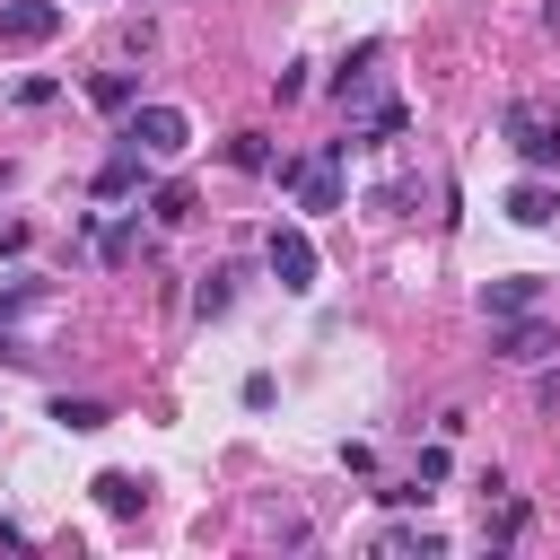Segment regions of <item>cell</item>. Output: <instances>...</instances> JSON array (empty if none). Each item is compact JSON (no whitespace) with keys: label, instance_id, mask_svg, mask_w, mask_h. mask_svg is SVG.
Returning <instances> with one entry per match:
<instances>
[{"label":"cell","instance_id":"6da1fadb","mask_svg":"<svg viewBox=\"0 0 560 560\" xmlns=\"http://www.w3.org/2000/svg\"><path fill=\"white\" fill-rule=\"evenodd\" d=\"M359 140H324L315 158H289L280 166V184H298V210H341V158H350Z\"/></svg>","mask_w":560,"mask_h":560},{"label":"cell","instance_id":"7a4b0ae2","mask_svg":"<svg viewBox=\"0 0 560 560\" xmlns=\"http://www.w3.org/2000/svg\"><path fill=\"white\" fill-rule=\"evenodd\" d=\"M122 140H140L149 158H184V149H192V114H184V105H140V114L122 122Z\"/></svg>","mask_w":560,"mask_h":560},{"label":"cell","instance_id":"3957f363","mask_svg":"<svg viewBox=\"0 0 560 560\" xmlns=\"http://www.w3.org/2000/svg\"><path fill=\"white\" fill-rule=\"evenodd\" d=\"M262 262H271V280H280L289 298H306V289H315V271H324V262H315V236H306V228H271Z\"/></svg>","mask_w":560,"mask_h":560},{"label":"cell","instance_id":"277c9868","mask_svg":"<svg viewBox=\"0 0 560 560\" xmlns=\"http://www.w3.org/2000/svg\"><path fill=\"white\" fill-rule=\"evenodd\" d=\"M61 35V0H0V52H35Z\"/></svg>","mask_w":560,"mask_h":560},{"label":"cell","instance_id":"5b68a950","mask_svg":"<svg viewBox=\"0 0 560 560\" xmlns=\"http://www.w3.org/2000/svg\"><path fill=\"white\" fill-rule=\"evenodd\" d=\"M508 140H516V158H525L534 175L560 166V114H542V105H508Z\"/></svg>","mask_w":560,"mask_h":560},{"label":"cell","instance_id":"8992f818","mask_svg":"<svg viewBox=\"0 0 560 560\" xmlns=\"http://www.w3.org/2000/svg\"><path fill=\"white\" fill-rule=\"evenodd\" d=\"M140 175H149V149H140V140H122V149L96 166V201H122V192H140Z\"/></svg>","mask_w":560,"mask_h":560},{"label":"cell","instance_id":"52a82bcc","mask_svg":"<svg viewBox=\"0 0 560 560\" xmlns=\"http://www.w3.org/2000/svg\"><path fill=\"white\" fill-rule=\"evenodd\" d=\"M499 210H508L516 228H551V219H560V192H551L542 175H525V184H508V201H499Z\"/></svg>","mask_w":560,"mask_h":560},{"label":"cell","instance_id":"ba28073f","mask_svg":"<svg viewBox=\"0 0 560 560\" xmlns=\"http://www.w3.org/2000/svg\"><path fill=\"white\" fill-rule=\"evenodd\" d=\"M534 306H542V280H490V289H481V315H490V324L534 315Z\"/></svg>","mask_w":560,"mask_h":560},{"label":"cell","instance_id":"9c48e42d","mask_svg":"<svg viewBox=\"0 0 560 560\" xmlns=\"http://www.w3.org/2000/svg\"><path fill=\"white\" fill-rule=\"evenodd\" d=\"M499 359H516V368H534V359H551V324H525V315H508V332L490 341Z\"/></svg>","mask_w":560,"mask_h":560},{"label":"cell","instance_id":"30bf717a","mask_svg":"<svg viewBox=\"0 0 560 560\" xmlns=\"http://www.w3.org/2000/svg\"><path fill=\"white\" fill-rule=\"evenodd\" d=\"M88 490H96V508H105V516H140V508H149V490H140V472H96Z\"/></svg>","mask_w":560,"mask_h":560},{"label":"cell","instance_id":"8fae6325","mask_svg":"<svg viewBox=\"0 0 560 560\" xmlns=\"http://www.w3.org/2000/svg\"><path fill=\"white\" fill-rule=\"evenodd\" d=\"M114 411L96 402V394H52V429H70V438H88V429H105Z\"/></svg>","mask_w":560,"mask_h":560},{"label":"cell","instance_id":"7c38bea8","mask_svg":"<svg viewBox=\"0 0 560 560\" xmlns=\"http://www.w3.org/2000/svg\"><path fill=\"white\" fill-rule=\"evenodd\" d=\"M131 96H140L131 70H96V79H88V105H96V114H131Z\"/></svg>","mask_w":560,"mask_h":560},{"label":"cell","instance_id":"4fadbf2b","mask_svg":"<svg viewBox=\"0 0 560 560\" xmlns=\"http://www.w3.org/2000/svg\"><path fill=\"white\" fill-rule=\"evenodd\" d=\"M228 158H236L245 175H271V140H262V131H236V140H228Z\"/></svg>","mask_w":560,"mask_h":560},{"label":"cell","instance_id":"5bb4252c","mask_svg":"<svg viewBox=\"0 0 560 560\" xmlns=\"http://www.w3.org/2000/svg\"><path fill=\"white\" fill-rule=\"evenodd\" d=\"M525 534V499H499V516H481V542H516Z\"/></svg>","mask_w":560,"mask_h":560},{"label":"cell","instance_id":"9a60e30c","mask_svg":"<svg viewBox=\"0 0 560 560\" xmlns=\"http://www.w3.org/2000/svg\"><path fill=\"white\" fill-rule=\"evenodd\" d=\"M149 219H166V228L192 219V192H184V184H158V192H149Z\"/></svg>","mask_w":560,"mask_h":560},{"label":"cell","instance_id":"2e32d148","mask_svg":"<svg viewBox=\"0 0 560 560\" xmlns=\"http://www.w3.org/2000/svg\"><path fill=\"white\" fill-rule=\"evenodd\" d=\"M26 306H44V280H18V289H0V332H9Z\"/></svg>","mask_w":560,"mask_h":560},{"label":"cell","instance_id":"e0dca14e","mask_svg":"<svg viewBox=\"0 0 560 560\" xmlns=\"http://www.w3.org/2000/svg\"><path fill=\"white\" fill-rule=\"evenodd\" d=\"M192 315H228V271H201V289H192Z\"/></svg>","mask_w":560,"mask_h":560},{"label":"cell","instance_id":"ac0fdd59","mask_svg":"<svg viewBox=\"0 0 560 560\" xmlns=\"http://www.w3.org/2000/svg\"><path fill=\"white\" fill-rule=\"evenodd\" d=\"M131 245H140V228H131V219H114V228H105V236H96V254H105V262H122V254H131Z\"/></svg>","mask_w":560,"mask_h":560},{"label":"cell","instance_id":"d6986e66","mask_svg":"<svg viewBox=\"0 0 560 560\" xmlns=\"http://www.w3.org/2000/svg\"><path fill=\"white\" fill-rule=\"evenodd\" d=\"M411 481H420V490H438V481H446V446H420V464H411Z\"/></svg>","mask_w":560,"mask_h":560},{"label":"cell","instance_id":"ffe728a7","mask_svg":"<svg viewBox=\"0 0 560 560\" xmlns=\"http://www.w3.org/2000/svg\"><path fill=\"white\" fill-rule=\"evenodd\" d=\"M0 254H26V219H0Z\"/></svg>","mask_w":560,"mask_h":560},{"label":"cell","instance_id":"44dd1931","mask_svg":"<svg viewBox=\"0 0 560 560\" xmlns=\"http://www.w3.org/2000/svg\"><path fill=\"white\" fill-rule=\"evenodd\" d=\"M0 542H9V551H26V525H9V516H0Z\"/></svg>","mask_w":560,"mask_h":560}]
</instances>
